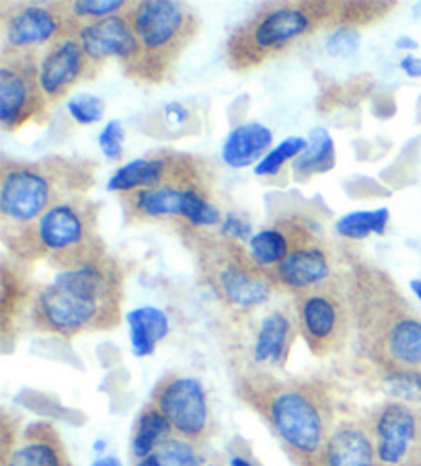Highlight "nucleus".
I'll use <instances>...</instances> for the list:
<instances>
[{
	"instance_id": "1",
	"label": "nucleus",
	"mask_w": 421,
	"mask_h": 466,
	"mask_svg": "<svg viewBox=\"0 0 421 466\" xmlns=\"http://www.w3.org/2000/svg\"><path fill=\"white\" fill-rule=\"evenodd\" d=\"M354 327L368 358L385 372L421 370V319L385 269L364 259H350L344 273Z\"/></svg>"
},
{
	"instance_id": "2",
	"label": "nucleus",
	"mask_w": 421,
	"mask_h": 466,
	"mask_svg": "<svg viewBox=\"0 0 421 466\" xmlns=\"http://www.w3.org/2000/svg\"><path fill=\"white\" fill-rule=\"evenodd\" d=\"M126 278V265L113 255L80 269L62 271L37 290L31 304V325L36 331L64 339L116 329L124 307Z\"/></svg>"
},
{
	"instance_id": "3",
	"label": "nucleus",
	"mask_w": 421,
	"mask_h": 466,
	"mask_svg": "<svg viewBox=\"0 0 421 466\" xmlns=\"http://www.w3.org/2000/svg\"><path fill=\"white\" fill-rule=\"evenodd\" d=\"M101 204L75 198L54 206L36 222L21 228L0 230L9 257L23 265L46 261L58 273L80 269L108 257L99 232Z\"/></svg>"
},
{
	"instance_id": "4",
	"label": "nucleus",
	"mask_w": 421,
	"mask_h": 466,
	"mask_svg": "<svg viewBox=\"0 0 421 466\" xmlns=\"http://www.w3.org/2000/svg\"><path fill=\"white\" fill-rule=\"evenodd\" d=\"M216 171L201 157L177 152L169 173L155 187L119 196L128 224H171L180 230H216L222 212L214 204Z\"/></svg>"
},
{
	"instance_id": "5",
	"label": "nucleus",
	"mask_w": 421,
	"mask_h": 466,
	"mask_svg": "<svg viewBox=\"0 0 421 466\" xmlns=\"http://www.w3.org/2000/svg\"><path fill=\"white\" fill-rule=\"evenodd\" d=\"M99 165L88 158L44 157L0 163V230L36 222L54 206L87 198L95 187Z\"/></svg>"
},
{
	"instance_id": "6",
	"label": "nucleus",
	"mask_w": 421,
	"mask_h": 466,
	"mask_svg": "<svg viewBox=\"0 0 421 466\" xmlns=\"http://www.w3.org/2000/svg\"><path fill=\"white\" fill-rule=\"evenodd\" d=\"M245 400L253 403L298 462L317 466L334 431V407L325 389L314 382H247Z\"/></svg>"
},
{
	"instance_id": "7",
	"label": "nucleus",
	"mask_w": 421,
	"mask_h": 466,
	"mask_svg": "<svg viewBox=\"0 0 421 466\" xmlns=\"http://www.w3.org/2000/svg\"><path fill=\"white\" fill-rule=\"evenodd\" d=\"M138 37L136 60L124 70L129 80L159 86L175 76L177 66L201 31L200 15L175 0H142L128 9Z\"/></svg>"
},
{
	"instance_id": "8",
	"label": "nucleus",
	"mask_w": 421,
	"mask_h": 466,
	"mask_svg": "<svg viewBox=\"0 0 421 466\" xmlns=\"http://www.w3.org/2000/svg\"><path fill=\"white\" fill-rule=\"evenodd\" d=\"M183 243L196 255L201 284H206L226 309L249 312L272 300L278 286L253 261L249 248L216 230H180Z\"/></svg>"
},
{
	"instance_id": "9",
	"label": "nucleus",
	"mask_w": 421,
	"mask_h": 466,
	"mask_svg": "<svg viewBox=\"0 0 421 466\" xmlns=\"http://www.w3.org/2000/svg\"><path fill=\"white\" fill-rule=\"evenodd\" d=\"M325 27L317 3H272L234 27L226 39V66L237 75L286 56Z\"/></svg>"
},
{
	"instance_id": "10",
	"label": "nucleus",
	"mask_w": 421,
	"mask_h": 466,
	"mask_svg": "<svg viewBox=\"0 0 421 466\" xmlns=\"http://www.w3.org/2000/svg\"><path fill=\"white\" fill-rule=\"evenodd\" d=\"M298 333L314 356H331L354 327L344 273L294 294Z\"/></svg>"
},
{
	"instance_id": "11",
	"label": "nucleus",
	"mask_w": 421,
	"mask_h": 466,
	"mask_svg": "<svg viewBox=\"0 0 421 466\" xmlns=\"http://www.w3.org/2000/svg\"><path fill=\"white\" fill-rule=\"evenodd\" d=\"M83 23L72 17L68 3L3 5V52L42 54L64 37L77 35Z\"/></svg>"
},
{
	"instance_id": "12",
	"label": "nucleus",
	"mask_w": 421,
	"mask_h": 466,
	"mask_svg": "<svg viewBox=\"0 0 421 466\" xmlns=\"http://www.w3.org/2000/svg\"><path fill=\"white\" fill-rule=\"evenodd\" d=\"M39 54L0 52V126L19 132L27 124H46L52 107L39 86Z\"/></svg>"
},
{
	"instance_id": "13",
	"label": "nucleus",
	"mask_w": 421,
	"mask_h": 466,
	"mask_svg": "<svg viewBox=\"0 0 421 466\" xmlns=\"http://www.w3.org/2000/svg\"><path fill=\"white\" fill-rule=\"evenodd\" d=\"M421 415L411 405L386 400L372 417L376 466H411L419 461Z\"/></svg>"
},
{
	"instance_id": "14",
	"label": "nucleus",
	"mask_w": 421,
	"mask_h": 466,
	"mask_svg": "<svg viewBox=\"0 0 421 466\" xmlns=\"http://www.w3.org/2000/svg\"><path fill=\"white\" fill-rule=\"evenodd\" d=\"M171 423L175 436L190 441L206 438L210 430V405L204 384L193 376L173 374L159 384L152 399Z\"/></svg>"
},
{
	"instance_id": "15",
	"label": "nucleus",
	"mask_w": 421,
	"mask_h": 466,
	"mask_svg": "<svg viewBox=\"0 0 421 466\" xmlns=\"http://www.w3.org/2000/svg\"><path fill=\"white\" fill-rule=\"evenodd\" d=\"M39 86H42L44 97L54 109L67 95L83 80L97 78L91 60L80 46L77 35L64 37L60 42L39 54Z\"/></svg>"
},
{
	"instance_id": "16",
	"label": "nucleus",
	"mask_w": 421,
	"mask_h": 466,
	"mask_svg": "<svg viewBox=\"0 0 421 466\" xmlns=\"http://www.w3.org/2000/svg\"><path fill=\"white\" fill-rule=\"evenodd\" d=\"M128 9L108 19L83 23L77 31L78 42L83 46L87 58L91 60L95 76H99L103 64L111 58L119 60L121 70H126L136 60L138 37Z\"/></svg>"
},
{
	"instance_id": "17",
	"label": "nucleus",
	"mask_w": 421,
	"mask_h": 466,
	"mask_svg": "<svg viewBox=\"0 0 421 466\" xmlns=\"http://www.w3.org/2000/svg\"><path fill=\"white\" fill-rule=\"evenodd\" d=\"M319 238H323L321 228L311 218L301 214H284L251 238L249 253L270 276L278 265L288 259L290 253Z\"/></svg>"
},
{
	"instance_id": "18",
	"label": "nucleus",
	"mask_w": 421,
	"mask_h": 466,
	"mask_svg": "<svg viewBox=\"0 0 421 466\" xmlns=\"http://www.w3.org/2000/svg\"><path fill=\"white\" fill-rule=\"evenodd\" d=\"M294 315L286 307H272L255 319L249 350L251 364L259 368H282L286 364L294 341Z\"/></svg>"
},
{
	"instance_id": "19",
	"label": "nucleus",
	"mask_w": 421,
	"mask_h": 466,
	"mask_svg": "<svg viewBox=\"0 0 421 466\" xmlns=\"http://www.w3.org/2000/svg\"><path fill=\"white\" fill-rule=\"evenodd\" d=\"M334 276V257H331L325 238H319L314 243L296 248L294 253L288 255L284 263L278 265L270 273L278 290L282 288V290L293 294L327 282Z\"/></svg>"
},
{
	"instance_id": "20",
	"label": "nucleus",
	"mask_w": 421,
	"mask_h": 466,
	"mask_svg": "<svg viewBox=\"0 0 421 466\" xmlns=\"http://www.w3.org/2000/svg\"><path fill=\"white\" fill-rule=\"evenodd\" d=\"M317 466H376L372 431L358 421H342L331 431Z\"/></svg>"
},
{
	"instance_id": "21",
	"label": "nucleus",
	"mask_w": 421,
	"mask_h": 466,
	"mask_svg": "<svg viewBox=\"0 0 421 466\" xmlns=\"http://www.w3.org/2000/svg\"><path fill=\"white\" fill-rule=\"evenodd\" d=\"M177 150H155L150 155L136 158L132 163L124 165L111 175L108 181V189L111 194H128V191L155 187V185L163 179L169 173Z\"/></svg>"
},
{
	"instance_id": "22",
	"label": "nucleus",
	"mask_w": 421,
	"mask_h": 466,
	"mask_svg": "<svg viewBox=\"0 0 421 466\" xmlns=\"http://www.w3.org/2000/svg\"><path fill=\"white\" fill-rule=\"evenodd\" d=\"M29 265L15 261L9 255H5L0 263V319H3L5 333L21 315V310L36 300L34 286L29 282Z\"/></svg>"
},
{
	"instance_id": "23",
	"label": "nucleus",
	"mask_w": 421,
	"mask_h": 466,
	"mask_svg": "<svg viewBox=\"0 0 421 466\" xmlns=\"http://www.w3.org/2000/svg\"><path fill=\"white\" fill-rule=\"evenodd\" d=\"M5 466H67V456L54 430L37 425L6 454Z\"/></svg>"
},
{
	"instance_id": "24",
	"label": "nucleus",
	"mask_w": 421,
	"mask_h": 466,
	"mask_svg": "<svg viewBox=\"0 0 421 466\" xmlns=\"http://www.w3.org/2000/svg\"><path fill=\"white\" fill-rule=\"evenodd\" d=\"M321 19L325 27L339 29V27H368L375 23L383 21L388 13L396 9L395 3H376V0H347V3H317Z\"/></svg>"
},
{
	"instance_id": "25",
	"label": "nucleus",
	"mask_w": 421,
	"mask_h": 466,
	"mask_svg": "<svg viewBox=\"0 0 421 466\" xmlns=\"http://www.w3.org/2000/svg\"><path fill=\"white\" fill-rule=\"evenodd\" d=\"M272 142L273 134L263 124H242L234 127L229 138H226L222 147V158L232 168H245L253 165L255 160H262L265 152L270 150Z\"/></svg>"
},
{
	"instance_id": "26",
	"label": "nucleus",
	"mask_w": 421,
	"mask_h": 466,
	"mask_svg": "<svg viewBox=\"0 0 421 466\" xmlns=\"http://www.w3.org/2000/svg\"><path fill=\"white\" fill-rule=\"evenodd\" d=\"M128 327L134 356L147 358L169 335V317L157 307H138L128 315Z\"/></svg>"
},
{
	"instance_id": "27",
	"label": "nucleus",
	"mask_w": 421,
	"mask_h": 466,
	"mask_svg": "<svg viewBox=\"0 0 421 466\" xmlns=\"http://www.w3.org/2000/svg\"><path fill=\"white\" fill-rule=\"evenodd\" d=\"M173 436L175 431L171 428V423H169L167 417L150 403L144 409L142 415L138 417L132 438V454L138 461H142V458L155 454L157 450Z\"/></svg>"
},
{
	"instance_id": "28",
	"label": "nucleus",
	"mask_w": 421,
	"mask_h": 466,
	"mask_svg": "<svg viewBox=\"0 0 421 466\" xmlns=\"http://www.w3.org/2000/svg\"><path fill=\"white\" fill-rule=\"evenodd\" d=\"M335 167V144L325 127H314L309 144L294 163V173L301 177L327 173Z\"/></svg>"
},
{
	"instance_id": "29",
	"label": "nucleus",
	"mask_w": 421,
	"mask_h": 466,
	"mask_svg": "<svg viewBox=\"0 0 421 466\" xmlns=\"http://www.w3.org/2000/svg\"><path fill=\"white\" fill-rule=\"evenodd\" d=\"M391 214L386 208H378L372 212H352L339 218L335 224L337 237L347 240H364L370 235H385Z\"/></svg>"
},
{
	"instance_id": "30",
	"label": "nucleus",
	"mask_w": 421,
	"mask_h": 466,
	"mask_svg": "<svg viewBox=\"0 0 421 466\" xmlns=\"http://www.w3.org/2000/svg\"><path fill=\"white\" fill-rule=\"evenodd\" d=\"M383 389L391 400L405 405H421V370L401 368L385 372Z\"/></svg>"
},
{
	"instance_id": "31",
	"label": "nucleus",
	"mask_w": 421,
	"mask_h": 466,
	"mask_svg": "<svg viewBox=\"0 0 421 466\" xmlns=\"http://www.w3.org/2000/svg\"><path fill=\"white\" fill-rule=\"evenodd\" d=\"M306 144H309V140L304 138H286L284 142H280V147H275L273 150L267 152L262 160H259L255 167V175L270 177V175L280 173V168L284 167L290 158H298L303 155Z\"/></svg>"
},
{
	"instance_id": "32",
	"label": "nucleus",
	"mask_w": 421,
	"mask_h": 466,
	"mask_svg": "<svg viewBox=\"0 0 421 466\" xmlns=\"http://www.w3.org/2000/svg\"><path fill=\"white\" fill-rule=\"evenodd\" d=\"M132 3L126 0H75L68 3L72 17L78 23H93L124 13Z\"/></svg>"
},
{
	"instance_id": "33",
	"label": "nucleus",
	"mask_w": 421,
	"mask_h": 466,
	"mask_svg": "<svg viewBox=\"0 0 421 466\" xmlns=\"http://www.w3.org/2000/svg\"><path fill=\"white\" fill-rule=\"evenodd\" d=\"M157 456L163 466H201V456L193 441L173 436L157 450Z\"/></svg>"
},
{
	"instance_id": "34",
	"label": "nucleus",
	"mask_w": 421,
	"mask_h": 466,
	"mask_svg": "<svg viewBox=\"0 0 421 466\" xmlns=\"http://www.w3.org/2000/svg\"><path fill=\"white\" fill-rule=\"evenodd\" d=\"M68 114L80 126H93L101 122L105 114V103L101 97H95V95L80 93L77 97L68 101Z\"/></svg>"
},
{
	"instance_id": "35",
	"label": "nucleus",
	"mask_w": 421,
	"mask_h": 466,
	"mask_svg": "<svg viewBox=\"0 0 421 466\" xmlns=\"http://www.w3.org/2000/svg\"><path fill=\"white\" fill-rule=\"evenodd\" d=\"M360 39H362L360 29H352V27L334 29L327 37V54L331 58H350V56L358 50Z\"/></svg>"
},
{
	"instance_id": "36",
	"label": "nucleus",
	"mask_w": 421,
	"mask_h": 466,
	"mask_svg": "<svg viewBox=\"0 0 421 466\" xmlns=\"http://www.w3.org/2000/svg\"><path fill=\"white\" fill-rule=\"evenodd\" d=\"M124 140H126V132H124V126L119 122H109L105 126L103 132L99 134V147L105 158L121 160V157H124Z\"/></svg>"
},
{
	"instance_id": "37",
	"label": "nucleus",
	"mask_w": 421,
	"mask_h": 466,
	"mask_svg": "<svg viewBox=\"0 0 421 466\" xmlns=\"http://www.w3.org/2000/svg\"><path fill=\"white\" fill-rule=\"evenodd\" d=\"M222 237L226 238H232V240H239L242 245H249L251 238H253V227H251V222L245 218V216H241L237 212H231L226 216L222 227L218 228Z\"/></svg>"
},
{
	"instance_id": "38",
	"label": "nucleus",
	"mask_w": 421,
	"mask_h": 466,
	"mask_svg": "<svg viewBox=\"0 0 421 466\" xmlns=\"http://www.w3.org/2000/svg\"><path fill=\"white\" fill-rule=\"evenodd\" d=\"M193 122V114L188 106H183L180 101L169 103L163 107V126L167 132L185 134V127Z\"/></svg>"
},
{
	"instance_id": "39",
	"label": "nucleus",
	"mask_w": 421,
	"mask_h": 466,
	"mask_svg": "<svg viewBox=\"0 0 421 466\" xmlns=\"http://www.w3.org/2000/svg\"><path fill=\"white\" fill-rule=\"evenodd\" d=\"M399 66L407 76L421 78V58H417V56H405Z\"/></svg>"
},
{
	"instance_id": "40",
	"label": "nucleus",
	"mask_w": 421,
	"mask_h": 466,
	"mask_svg": "<svg viewBox=\"0 0 421 466\" xmlns=\"http://www.w3.org/2000/svg\"><path fill=\"white\" fill-rule=\"evenodd\" d=\"M91 466H121V462L116 456H103L99 461H95Z\"/></svg>"
},
{
	"instance_id": "41",
	"label": "nucleus",
	"mask_w": 421,
	"mask_h": 466,
	"mask_svg": "<svg viewBox=\"0 0 421 466\" xmlns=\"http://www.w3.org/2000/svg\"><path fill=\"white\" fill-rule=\"evenodd\" d=\"M136 466H163V464H160L159 456H157V452H155V454H150V456H147V458H142V461H138Z\"/></svg>"
},
{
	"instance_id": "42",
	"label": "nucleus",
	"mask_w": 421,
	"mask_h": 466,
	"mask_svg": "<svg viewBox=\"0 0 421 466\" xmlns=\"http://www.w3.org/2000/svg\"><path fill=\"white\" fill-rule=\"evenodd\" d=\"M231 466H253V464H251L247 458H242V456H232L231 458Z\"/></svg>"
},
{
	"instance_id": "43",
	"label": "nucleus",
	"mask_w": 421,
	"mask_h": 466,
	"mask_svg": "<svg viewBox=\"0 0 421 466\" xmlns=\"http://www.w3.org/2000/svg\"><path fill=\"white\" fill-rule=\"evenodd\" d=\"M409 286H411L413 294H416L417 299H419V302H421V279H413V282H411Z\"/></svg>"
},
{
	"instance_id": "44",
	"label": "nucleus",
	"mask_w": 421,
	"mask_h": 466,
	"mask_svg": "<svg viewBox=\"0 0 421 466\" xmlns=\"http://www.w3.org/2000/svg\"><path fill=\"white\" fill-rule=\"evenodd\" d=\"M396 46H399V47H411V50H416V47H417V44L413 42V39H407V37H401L399 44H396Z\"/></svg>"
},
{
	"instance_id": "45",
	"label": "nucleus",
	"mask_w": 421,
	"mask_h": 466,
	"mask_svg": "<svg viewBox=\"0 0 421 466\" xmlns=\"http://www.w3.org/2000/svg\"><path fill=\"white\" fill-rule=\"evenodd\" d=\"M419 446H421V425H419ZM419 461H421V456H419Z\"/></svg>"
}]
</instances>
